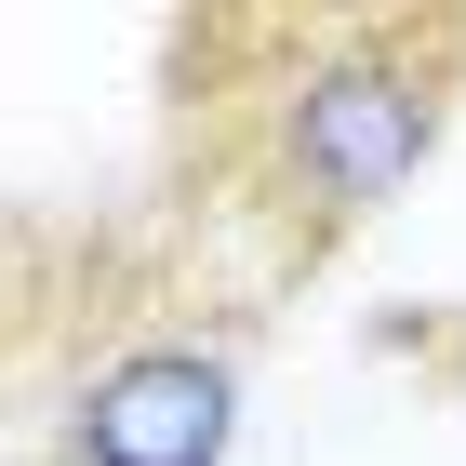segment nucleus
I'll list each match as a JSON object with an SVG mask.
<instances>
[{"label": "nucleus", "mask_w": 466, "mask_h": 466, "mask_svg": "<svg viewBox=\"0 0 466 466\" xmlns=\"http://www.w3.org/2000/svg\"><path fill=\"white\" fill-rule=\"evenodd\" d=\"M240 413H253L240 320L160 307V320H120L67 360V387L40 413V453L54 466H227Z\"/></svg>", "instance_id": "f03ea898"}, {"label": "nucleus", "mask_w": 466, "mask_h": 466, "mask_svg": "<svg viewBox=\"0 0 466 466\" xmlns=\"http://www.w3.org/2000/svg\"><path fill=\"white\" fill-rule=\"evenodd\" d=\"M267 80L240 94V187L293 253H333L413 200L466 120V14H320L253 27Z\"/></svg>", "instance_id": "f257e3e1"}]
</instances>
